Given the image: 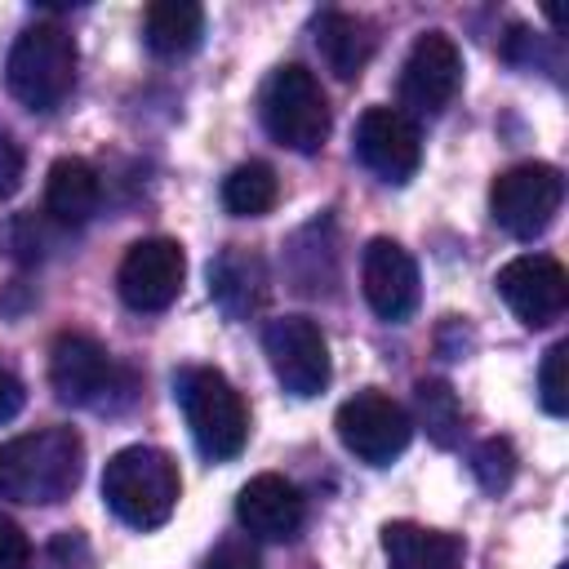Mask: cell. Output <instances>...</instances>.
Listing matches in <instances>:
<instances>
[{
    "label": "cell",
    "mask_w": 569,
    "mask_h": 569,
    "mask_svg": "<svg viewBox=\"0 0 569 569\" xmlns=\"http://www.w3.org/2000/svg\"><path fill=\"white\" fill-rule=\"evenodd\" d=\"M49 387L62 405H93L102 409L116 387V365L107 347L89 333H58L49 347Z\"/></svg>",
    "instance_id": "14"
},
{
    "label": "cell",
    "mask_w": 569,
    "mask_h": 569,
    "mask_svg": "<svg viewBox=\"0 0 569 569\" xmlns=\"http://www.w3.org/2000/svg\"><path fill=\"white\" fill-rule=\"evenodd\" d=\"M316 49L325 58V67L338 76V80H356L369 58H373V36H369V22L356 18V13H342V9H325L316 18Z\"/></svg>",
    "instance_id": "19"
},
{
    "label": "cell",
    "mask_w": 569,
    "mask_h": 569,
    "mask_svg": "<svg viewBox=\"0 0 569 569\" xmlns=\"http://www.w3.org/2000/svg\"><path fill=\"white\" fill-rule=\"evenodd\" d=\"M262 124L280 147H289L298 156L320 151L333 116H329V98H325L316 71H307L302 62L276 67L271 80L262 84Z\"/></svg>",
    "instance_id": "5"
},
{
    "label": "cell",
    "mask_w": 569,
    "mask_h": 569,
    "mask_svg": "<svg viewBox=\"0 0 569 569\" xmlns=\"http://www.w3.org/2000/svg\"><path fill=\"white\" fill-rule=\"evenodd\" d=\"M560 569H565V565H560Z\"/></svg>",
    "instance_id": "30"
},
{
    "label": "cell",
    "mask_w": 569,
    "mask_h": 569,
    "mask_svg": "<svg viewBox=\"0 0 569 569\" xmlns=\"http://www.w3.org/2000/svg\"><path fill=\"white\" fill-rule=\"evenodd\" d=\"M493 284H498L502 302L516 311V320L529 325V329H542V325L560 320L565 307H569V276L547 253H520V258L502 262Z\"/></svg>",
    "instance_id": "11"
},
{
    "label": "cell",
    "mask_w": 569,
    "mask_h": 569,
    "mask_svg": "<svg viewBox=\"0 0 569 569\" xmlns=\"http://www.w3.org/2000/svg\"><path fill=\"white\" fill-rule=\"evenodd\" d=\"M22 400H27V391H22L18 373L0 365V422H9V418H13L18 409H22Z\"/></svg>",
    "instance_id": "29"
},
{
    "label": "cell",
    "mask_w": 569,
    "mask_h": 569,
    "mask_svg": "<svg viewBox=\"0 0 569 569\" xmlns=\"http://www.w3.org/2000/svg\"><path fill=\"white\" fill-rule=\"evenodd\" d=\"M204 36V9L191 0H156L142 18V40L156 58H182Z\"/></svg>",
    "instance_id": "20"
},
{
    "label": "cell",
    "mask_w": 569,
    "mask_h": 569,
    "mask_svg": "<svg viewBox=\"0 0 569 569\" xmlns=\"http://www.w3.org/2000/svg\"><path fill=\"white\" fill-rule=\"evenodd\" d=\"M84 476V440L71 427H40L0 440V498L22 507H53L71 498Z\"/></svg>",
    "instance_id": "1"
},
{
    "label": "cell",
    "mask_w": 569,
    "mask_h": 569,
    "mask_svg": "<svg viewBox=\"0 0 569 569\" xmlns=\"http://www.w3.org/2000/svg\"><path fill=\"white\" fill-rule=\"evenodd\" d=\"M182 498L178 462L156 445H129L102 467V502L129 529H160Z\"/></svg>",
    "instance_id": "2"
},
{
    "label": "cell",
    "mask_w": 569,
    "mask_h": 569,
    "mask_svg": "<svg viewBox=\"0 0 569 569\" xmlns=\"http://www.w3.org/2000/svg\"><path fill=\"white\" fill-rule=\"evenodd\" d=\"M276 200H280V182L276 169L262 160H244L222 178V204L236 218H262L276 209Z\"/></svg>",
    "instance_id": "21"
},
{
    "label": "cell",
    "mask_w": 569,
    "mask_h": 569,
    "mask_svg": "<svg viewBox=\"0 0 569 569\" xmlns=\"http://www.w3.org/2000/svg\"><path fill=\"white\" fill-rule=\"evenodd\" d=\"M27 178V156L13 133H0V200H9Z\"/></svg>",
    "instance_id": "28"
},
{
    "label": "cell",
    "mask_w": 569,
    "mask_h": 569,
    "mask_svg": "<svg viewBox=\"0 0 569 569\" xmlns=\"http://www.w3.org/2000/svg\"><path fill=\"white\" fill-rule=\"evenodd\" d=\"M0 569H31V538L0 511Z\"/></svg>",
    "instance_id": "26"
},
{
    "label": "cell",
    "mask_w": 569,
    "mask_h": 569,
    "mask_svg": "<svg viewBox=\"0 0 569 569\" xmlns=\"http://www.w3.org/2000/svg\"><path fill=\"white\" fill-rule=\"evenodd\" d=\"M471 476H476V485L485 493L511 489V480H516V449H511V440H502V436L480 440L471 449Z\"/></svg>",
    "instance_id": "23"
},
{
    "label": "cell",
    "mask_w": 569,
    "mask_h": 569,
    "mask_svg": "<svg viewBox=\"0 0 569 569\" xmlns=\"http://www.w3.org/2000/svg\"><path fill=\"white\" fill-rule=\"evenodd\" d=\"M538 400L551 418H565L569 413V342L560 338L547 356H542V369H538Z\"/></svg>",
    "instance_id": "24"
},
{
    "label": "cell",
    "mask_w": 569,
    "mask_h": 569,
    "mask_svg": "<svg viewBox=\"0 0 569 569\" xmlns=\"http://www.w3.org/2000/svg\"><path fill=\"white\" fill-rule=\"evenodd\" d=\"M76 62L80 53L71 31L58 22H36L13 40L4 58V84L27 111H53L76 89Z\"/></svg>",
    "instance_id": "4"
},
{
    "label": "cell",
    "mask_w": 569,
    "mask_h": 569,
    "mask_svg": "<svg viewBox=\"0 0 569 569\" xmlns=\"http://www.w3.org/2000/svg\"><path fill=\"white\" fill-rule=\"evenodd\" d=\"M413 413L440 449H453L458 445V431H462V405H458V391L445 382V378H418L413 382Z\"/></svg>",
    "instance_id": "22"
},
{
    "label": "cell",
    "mask_w": 569,
    "mask_h": 569,
    "mask_svg": "<svg viewBox=\"0 0 569 569\" xmlns=\"http://www.w3.org/2000/svg\"><path fill=\"white\" fill-rule=\"evenodd\" d=\"M200 569H262V565H258V551L249 547V538H222V542L204 556Z\"/></svg>",
    "instance_id": "27"
},
{
    "label": "cell",
    "mask_w": 569,
    "mask_h": 569,
    "mask_svg": "<svg viewBox=\"0 0 569 569\" xmlns=\"http://www.w3.org/2000/svg\"><path fill=\"white\" fill-rule=\"evenodd\" d=\"M236 520L258 542H289V538L302 533L307 502H302V493H298L293 480H284L276 471H262L249 485H240V493H236Z\"/></svg>",
    "instance_id": "15"
},
{
    "label": "cell",
    "mask_w": 569,
    "mask_h": 569,
    "mask_svg": "<svg viewBox=\"0 0 569 569\" xmlns=\"http://www.w3.org/2000/svg\"><path fill=\"white\" fill-rule=\"evenodd\" d=\"M356 156L382 182H409L422 164V133L396 107H369L356 124Z\"/></svg>",
    "instance_id": "13"
},
{
    "label": "cell",
    "mask_w": 569,
    "mask_h": 569,
    "mask_svg": "<svg viewBox=\"0 0 569 569\" xmlns=\"http://www.w3.org/2000/svg\"><path fill=\"white\" fill-rule=\"evenodd\" d=\"M173 396L182 405V418L191 427L196 449L209 462H227V458H236L244 449V440H249V409H244L240 391L231 387V378L222 369H209V365L178 369Z\"/></svg>",
    "instance_id": "3"
},
{
    "label": "cell",
    "mask_w": 569,
    "mask_h": 569,
    "mask_svg": "<svg viewBox=\"0 0 569 569\" xmlns=\"http://www.w3.org/2000/svg\"><path fill=\"white\" fill-rule=\"evenodd\" d=\"M44 569H93V547L80 529H62L44 547Z\"/></svg>",
    "instance_id": "25"
},
{
    "label": "cell",
    "mask_w": 569,
    "mask_h": 569,
    "mask_svg": "<svg viewBox=\"0 0 569 569\" xmlns=\"http://www.w3.org/2000/svg\"><path fill=\"white\" fill-rule=\"evenodd\" d=\"M267 262L240 244H227L213 262H209V298L222 307V316L231 320H249L262 302H267Z\"/></svg>",
    "instance_id": "16"
},
{
    "label": "cell",
    "mask_w": 569,
    "mask_h": 569,
    "mask_svg": "<svg viewBox=\"0 0 569 569\" xmlns=\"http://www.w3.org/2000/svg\"><path fill=\"white\" fill-rule=\"evenodd\" d=\"M262 351H267V365L276 373V382L307 400V396H320L329 387V342L320 333V325L311 316H276L267 320L262 329Z\"/></svg>",
    "instance_id": "8"
},
{
    "label": "cell",
    "mask_w": 569,
    "mask_h": 569,
    "mask_svg": "<svg viewBox=\"0 0 569 569\" xmlns=\"http://www.w3.org/2000/svg\"><path fill=\"white\" fill-rule=\"evenodd\" d=\"M560 200H565V178L556 164H542V160L511 164L489 187V213L516 240L542 236L556 222Z\"/></svg>",
    "instance_id": "6"
},
{
    "label": "cell",
    "mask_w": 569,
    "mask_h": 569,
    "mask_svg": "<svg viewBox=\"0 0 569 569\" xmlns=\"http://www.w3.org/2000/svg\"><path fill=\"white\" fill-rule=\"evenodd\" d=\"M182 280H187V253L169 236H147V240L129 244L120 258V271H116V289H120L124 307H133V311L173 307L182 293Z\"/></svg>",
    "instance_id": "9"
},
{
    "label": "cell",
    "mask_w": 569,
    "mask_h": 569,
    "mask_svg": "<svg viewBox=\"0 0 569 569\" xmlns=\"http://www.w3.org/2000/svg\"><path fill=\"white\" fill-rule=\"evenodd\" d=\"M382 551H387V569H462L467 565V542L458 533L422 529L413 520L382 525Z\"/></svg>",
    "instance_id": "17"
},
{
    "label": "cell",
    "mask_w": 569,
    "mask_h": 569,
    "mask_svg": "<svg viewBox=\"0 0 569 569\" xmlns=\"http://www.w3.org/2000/svg\"><path fill=\"white\" fill-rule=\"evenodd\" d=\"M98 200H102V178L89 160L80 156H62L49 164V178H44V213L62 227H80L98 213Z\"/></svg>",
    "instance_id": "18"
},
{
    "label": "cell",
    "mask_w": 569,
    "mask_h": 569,
    "mask_svg": "<svg viewBox=\"0 0 569 569\" xmlns=\"http://www.w3.org/2000/svg\"><path fill=\"white\" fill-rule=\"evenodd\" d=\"M360 293L378 320H387V325L409 320L418 311V298H422L418 262L409 258V249L387 240V236L369 240L360 253Z\"/></svg>",
    "instance_id": "12"
},
{
    "label": "cell",
    "mask_w": 569,
    "mask_h": 569,
    "mask_svg": "<svg viewBox=\"0 0 569 569\" xmlns=\"http://www.w3.org/2000/svg\"><path fill=\"white\" fill-rule=\"evenodd\" d=\"M462 84V53L445 31H422L400 71V107L405 116H440Z\"/></svg>",
    "instance_id": "10"
},
{
    "label": "cell",
    "mask_w": 569,
    "mask_h": 569,
    "mask_svg": "<svg viewBox=\"0 0 569 569\" xmlns=\"http://www.w3.org/2000/svg\"><path fill=\"white\" fill-rule=\"evenodd\" d=\"M338 440L347 453H356L369 467H387L391 458H400L413 440V418L400 400L382 396V391H356L351 400L338 405Z\"/></svg>",
    "instance_id": "7"
}]
</instances>
